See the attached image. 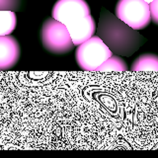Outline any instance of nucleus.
Returning <instances> with one entry per match:
<instances>
[{"label":"nucleus","instance_id":"10","mask_svg":"<svg viewBox=\"0 0 158 158\" xmlns=\"http://www.w3.org/2000/svg\"><path fill=\"white\" fill-rule=\"evenodd\" d=\"M23 5V0H0V10L19 11Z\"/></svg>","mask_w":158,"mask_h":158},{"label":"nucleus","instance_id":"8","mask_svg":"<svg viewBox=\"0 0 158 158\" xmlns=\"http://www.w3.org/2000/svg\"><path fill=\"white\" fill-rule=\"evenodd\" d=\"M95 71L97 72H126L127 71V62L118 56H111L107 58Z\"/></svg>","mask_w":158,"mask_h":158},{"label":"nucleus","instance_id":"1","mask_svg":"<svg viewBox=\"0 0 158 158\" xmlns=\"http://www.w3.org/2000/svg\"><path fill=\"white\" fill-rule=\"evenodd\" d=\"M96 33L116 56H131L146 42L137 30L130 27L106 8L101 9Z\"/></svg>","mask_w":158,"mask_h":158},{"label":"nucleus","instance_id":"6","mask_svg":"<svg viewBox=\"0 0 158 158\" xmlns=\"http://www.w3.org/2000/svg\"><path fill=\"white\" fill-rule=\"evenodd\" d=\"M21 56V48L11 35L0 36V70H9L16 65Z\"/></svg>","mask_w":158,"mask_h":158},{"label":"nucleus","instance_id":"2","mask_svg":"<svg viewBox=\"0 0 158 158\" xmlns=\"http://www.w3.org/2000/svg\"><path fill=\"white\" fill-rule=\"evenodd\" d=\"M52 16L65 25L74 46L90 39L96 32V23L85 0H57Z\"/></svg>","mask_w":158,"mask_h":158},{"label":"nucleus","instance_id":"4","mask_svg":"<svg viewBox=\"0 0 158 158\" xmlns=\"http://www.w3.org/2000/svg\"><path fill=\"white\" fill-rule=\"evenodd\" d=\"M76 48L75 59L84 71H95L101 64L113 56L105 43L98 36H92Z\"/></svg>","mask_w":158,"mask_h":158},{"label":"nucleus","instance_id":"7","mask_svg":"<svg viewBox=\"0 0 158 158\" xmlns=\"http://www.w3.org/2000/svg\"><path fill=\"white\" fill-rule=\"evenodd\" d=\"M131 70L133 72H158V56L143 53L133 60Z\"/></svg>","mask_w":158,"mask_h":158},{"label":"nucleus","instance_id":"9","mask_svg":"<svg viewBox=\"0 0 158 158\" xmlns=\"http://www.w3.org/2000/svg\"><path fill=\"white\" fill-rule=\"evenodd\" d=\"M16 25L17 17L14 11L0 10V36L11 35Z\"/></svg>","mask_w":158,"mask_h":158},{"label":"nucleus","instance_id":"5","mask_svg":"<svg viewBox=\"0 0 158 158\" xmlns=\"http://www.w3.org/2000/svg\"><path fill=\"white\" fill-rule=\"evenodd\" d=\"M115 15L135 30H141L150 24L149 3L144 0H118Z\"/></svg>","mask_w":158,"mask_h":158},{"label":"nucleus","instance_id":"12","mask_svg":"<svg viewBox=\"0 0 158 158\" xmlns=\"http://www.w3.org/2000/svg\"><path fill=\"white\" fill-rule=\"evenodd\" d=\"M144 1H145V2H147V3H150V2H152V1H153V0H144Z\"/></svg>","mask_w":158,"mask_h":158},{"label":"nucleus","instance_id":"11","mask_svg":"<svg viewBox=\"0 0 158 158\" xmlns=\"http://www.w3.org/2000/svg\"><path fill=\"white\" fill-rule=\"evenodd\" d=\"M149 10L151 21L158 25V0H153L152 2L149 3Z\"/></svg>","mask_w":158,"mask_h":158},{"label":"nucleus","instance_id":"3","mask_svg":"<svg viewBox=\"0 0 158 158\" xmlns=\"http://www.w3.org/2000/svg\"><path fill=\"white\" fill-rule=\"evenodd\" d=\"M41 41L44 49L53 54H65L75 47L65 25L52 17L43 24Z\"/></svg>","mask_w":158,"mask_h":158}]
</instances>
